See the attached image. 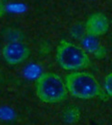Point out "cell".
<instances>
[{
	"mask_svg": "<svg viewBox=\"0 0 112 125\" xmlns=\"http://www.w3.org/2000/svg\"><path fill=\"white\" fill-rule=\"evenodd\" d=\"M0 73H1V72H0Z\"/></svg>",
	"mask_w": 112,
	"mask_h": 125,
	"instance_id": "obj_10",
	"label": "cell"
},
{
	"mask_svg": "<svg viewBox=\"0 0 112 125\" xmlns=\"http://www.w3.org/2000/svg\"><path fill=\"white\" fill-rule=\"evenodd\" d=\"M56 59L65 70H81L90 65V59L86 50L67 40L59 42L56 50Z\"/></svg>",
	"mask_w": 112,
	"mask_h": 125,
	"instance_id": "obj_3",
	"label": "cell"
},
{
	"mask_svg": "<svg viewBox=\"0 0 112 125\" xmlns=\"http://www.w3.org/2000/svg\"><path fill=\"white\" fill-rule=\"evenodd\" d=\"M109 28V21L106 15L97 12L90 15L85 23V31L88 36L98 38L106 34Z\"/></svg>",
	"mask_w": 112,
	"mask_h": 125,
	"instance_id": "obj_5",
	"label": "cell"
},
{
	"mask_svg": "<svg viewBox=\"0 0 112 125\" xmlns=\"http://www.w3.org/2000/svg\"><path fill=\"white\" fill-rule=\"evenodd\" d=\"M64 80L67 91L77 99L89 100L104 95L97 79L88 72L76 71L69 73Z\"/></svg>",
	"mask_w": 112,
	"mask_h": 125,
	"instance_id": "obj_2",
	"label": "cell"
},
{
	"mask_svg": "<svg viewBox=\"0 0 112 125\" xmlns=\"http://www.w3.org/2000/svg\"><path fill=\"white\" fill-rule=\"evenodd\" d=\"M31 50L21 41H10L3 47L2 56L4 60L9 65L23 63L30 57Z\"/></svg>",
	"mask_w": 112,
	"mask_h": 125,
	"instance_id": "obj_4",
	"label": "cell"
},
{
	"mask_svg": "<svg viewBox=\"0 0 112 125\" xmlns=\"http://www.w3.org/2000/svg\"><path fill=\"white\" fill-rule=\"evenodd\" d=\"M104 87L107 91V93L109 94L110 97H112V72L109 73L105 78L104 81Z\"/></svg>",
	"mask_w": 112,
	"mask_h": 125,
	"instance_id": "obj_8",
	"label": "cell"
},
{
	"mask_svg": "<svg viewBox=\"0 0 112 125\" xmlns=\"http://www.w3.org/2000/svg\"><path fill=\"white\" fill-rule=\"evenodd\" d=\"M63 119L67 123H75L80 118V111L76 106H68L63 111Z\"/></svg>",
	"mask_w": 112,
	"mask_h": 125,
	"instance_id": "obj_7",
	"label": "cell"
},
{
	"mask_svg": "<svg viewBox=\"0 0 112 125\" xmlns=\"http://www.w3.org/2000/svg\"><path fill=\"white\" fill-rule=\"evenodd\" d=\"M36 94L45 103L55 104L65 101L67 96L65 80L53 72L41 74L36 80Z\"/></svg>",
	"mask_w": 112,
	"mask_h": 125,
	"instance_id": "obj_1",
	"label": "cell"
},
{
	"mask_svg": "<svg viewBox=\"0 0 112 125\" xmlns=\"http://www.w3.org/2000/svg\"><path fill=\"white\" fill-rule=\"evenodd\" d=\"M4 14H5V6L3 4V1L0 0V18L3 17Z\"/></svg>",
	"mask_w": 112,
	"mask_h": 125,
	"instance_id": "obj_9",
	"label": "cell"
},
{
	"mask_svg": "<svg viewBox=\"0 0 112 125\" xmlns=\"http://www.w3.org/2000/svg\"><path fill=\"white\" fill-rule=\"evenodd\" d=\"M81 42H82L85 49L89 52L93 53L96 58L102 59L105 57L106 53H107V49L105 47H103L99 44V41L97 39L96 37L88 36L86 34L83 38H81Z\"/></svg>",
	"mask_w": 112,
	"mask_h": 125,
	"instance_id": "obj_6",
	"label": "cell"
}]
</instances>
